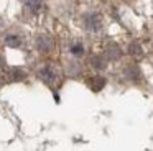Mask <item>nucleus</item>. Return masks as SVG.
Returning a JSON list of instances; mask_svg holds the SVG:
<instances>
[{"instance_id": "1", "label": "nucleus", "mask_w": 153, "mask_h": 151, "mask_svg": "<svg viewBox=\"0 0 153 151\" xmlns=\"http://www.w3.org/2000/svg\"><path fill=\"white\" fill-rule=\"evenodd\" d=\"M36 74H38V77H40L45 84H50V85L54 84L56 79H58V72H56V69H54V66H51V64L41 66V67L38 69Z\"/></svg>"}, {"instance_id": "8", "label": "nucleus", "mask_w": 153, "mask_h": 151, "mask_svg": "<svg viewBox=\"0 0 153 151\" xmlns=\"http://www.w3.org/2000/svg\"><path fill=\"white\" fill-rule=\"evenodd\" d=\"M107 64V59L104 58V56H92L91 58V66L96 69H104Z\"/></svg>"}, {"instance_id": "9", "label": "nucleus", "mask_w": 153, "mask_h": 151, "mask_svg": "<svg viewBox=\"0 0 153 151\" xmlns=\"http://www.w3.org/2000/svg\"><path fill=\"white\" fill-rule=\"evenodd\" d=\"M25 7L31 13H38L41 8V0H25Z\"/></svg>"}, {"instance_id": "7", "label": "nucleus", "mask_w": 153, "mask_h": 151, "mask_svg": "<svg viewBox=\"0 0 153 151\" xmlns=\"http://www.w3.org/2000/svg\"><path fill=\"white\" fill-rule=\"evenodd\" d=\"M5 44L10 46V48H18V46H22V38L18 35H7L5 36Z\"/></svg>"}, {"instance_id": "6", "label": "nucleus", "mask_w": 153, "mask_h": 151, "mask_svg": "<svg viewBox=\"0 0 153 151\" xmlns=\"http://www.w3.org/2000/svg\"><path fill=\"white\" fill-rule=\"evenodd\" d=\"M69 53L73 56H76V58L77 56H82L84 54V44L81 41H73L69 44Z\"/></svg>"}, {"instance_id": "13", "label": "nucleus", "mask_w": 153, "mask_h": 151, "mask_svg": "<svg viewBox=\"0 0 153 151\" xmlns=\"http://www.w3.org/2000/svg\"><path fill=\"white\" fill-rule=\"evenodd\" d=\"M2 84H4V81H2V79H0V87H2Z\"/></svg>"}, {"instance_id": "11", "label": "nucleus", "mask_w": 153, "mask_h": 151, "mask_svg": "<svg viewBox=\"0 0 153 151\" xmlns=\"http://www.w3.org/2000/svg\"><path fill=\"white\" fill-rule=\"evenodd\" d=\"M130 51H132V54H140V46L133 43V44L130 46Z\"/></svg>"}, {"instance_id": "10", "label": "nucleus", "mask_w": 153, "mask_h": 151, "mask_svg": "<svg viewBox=\"0 0 153 151\" xmlns=\"http://www.w3.org/2000/svg\"><path fill=\"white\" fill-rule=\"evenodd\" d=\"M10 79L12 81H22V79H25V74L22 72V69H12L10 71Z\"/></svg>"}, {"instance_id": "12", "label": "nucleus", "mask_w": 153, "mask_h": 151, "mask_svg": "<svg viewBox=\"0 0 153 151\" xmlns=\"http://www.w3.org/2000/svg\"><path fill=\"white\" fill-rule=\"evenodd\" d=\"M5 66V59H4V56H0V67H4Z\"/></svg>"}, {"instance_id": "4", "label": "nucleus", "mask_w": 153, "mask_h": 151, "mask_svg": "<svg viewBox=\"0 0 153 151\" xmlns=\"http://www.w3.org/2000/svg\"><path fill=\"white\" fill-rule=\"evenodd\" d=\"M87 85H89L91 89H92L94 92H99L100 89H104V85H105V79L100 77V76H96V77H91L89 81H87Z\"/></svg>"}, {"instance_id": "5", "label": "nucleus", "mask_w": 153, "mask_h": 151, "mask_svg": "<svg viewBox=\"0 0 153 151\" xmlns=\"http://www.w3.org/2000/svg\"><path fill=\"white\" fill-rule=\"evenodd\" d=\"M120 56H122V51H120V48L117 44L112 43V44L107 46V49H105V58L107 59H112L114 61V59H119Z\"/></svg>"}, {"instance_id": "2", "label": "nucleus", "mask_w": 153, "mask_h": 151, "mask_svg": "<svg viewBox=\"0 0 153 151\" xmlns=\"http://www.w3.org/2000/svg\"><path fill=\"white\" fill-rule=\"evenodd\" d=\"M82 25L84 28L87 30V31H99L100 28H102V20H100V16L97 15V13H87V15H84L82 18Z\"/></svg>"}, {"instance_id": "3", "label": "nucleus", "mask_w": 153, "mask_h": 151, "mask_svg": "<svg viewBox=\"0 0 153 151\" xmlns=\"http://www.w3.org/2000/svg\"><path fill=\"white\" fill-rule=\"evenodd\" d=\"M36 49L40 53H50L51 49H53V39L48 35L36 36Z\"/></svg>"}]
</instances>
